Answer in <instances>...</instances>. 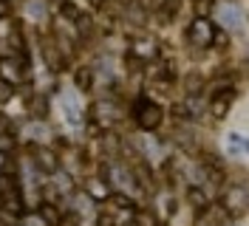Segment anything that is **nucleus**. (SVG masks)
<instances>
[{
  "label": "nucleus",
  "mask_w": 249,
  "mask_h": 226,
  "mask_svg": "<svg viewBox=\"0 0 249 226\" xmlns=\"http://www.w3.org/2000/svg\"><path fill=\"white\" fill-rule=\"evenodd\" d=\"M161 119H164L161 105L153 102V99H147V96H139V102H136V124H139L142 130H147V133L156 130L161 124Z\"/></svg>",
  "instance_id": "obj_1"
},
{
  "label": "nucleus",
  "mask_w": 249,
  "mask_h": 226,
  "mask_svg": "<svg viewBox=\"0 0 249 226\" xmlns=\"http://www.w3.org/2000/svg\"><path fill=\"white\" fill-rule=\"evenodd\" d=\"M187 40L193 45H198V48L213 45V40H215V23H210L207 17H196L190 23V29H187Z\"/></svg>",
  "instance_id": "obj_2"
},
{
  "label": "nucleus",
  "mask_w": 249,
  "mask_h": 226,
  "mask_svg": "<svg viewBox=\"0 0 249 226\" xmlns=\"http://www.w3.org/2000/svg\"><path fill=\"white\" fill-rule=\"evenodd\" d=\"M247 209H249V190H244V187H230L224 192V212L238 218V215H244Z\"/></svg>",
  "instance_id": "obj_3"
},
{
  "label": "nucleus",
  "mask_w": 249,
  "mask_h": 226,
  "mask_svg": "<svg viewBox=\"0 0 249 226\" xmlns=\"http://www.w3.org/2000/svg\"><path fill=\"white\" fill-rule=\"evenodd\" d=\"M34 167L40 173H46V175H54L60 170V158H57V153L48 150V147H34Z\"/></svg>",
  "instance_id": "obj_4"
},
{
  "label": "nucleus",
  "mask_w": 249,
  "mask_h": 226,
  "mask_svg": "<svg viewBox=\"0 0 249 226\" xmlns=\"http://www.w3.org/2000/svg\"><path fill=\"white\" fill-rule=\"evenodd\" d=\"M0 82L6 85H20L23 82V71H20V62L12 60V57H0Z\"/></svg>",
  "instance_id": "obj_5"
},
{
  "label": "nucleus",
  "mask_w": 249,
  "mask_h": 226,
  "mask_svg": "<svg viewBox=\"0 0 249 226\" xmlns=\"http://www.w3.org/2000/svg\"><path fill=\"white\" fill-rule=\"evenodd\" d=\"M85 190H88V198H91V201H96V204L110 201V195H113V190H110V181H105V178H91Z\"/></svg>",
  "instance_id": "obj_6"
},
{
  "label": "nucleus",
  "mask_w": 249,
  "mask_h": 226,
  "mask_svg": "<svg viewBox=\"0 0 249 226\" xmlns=\"http://www.w3.org/2000/svg\"><path fill=\"white\" fill-rule=\"evenodd\" d=\"M232 90H218L215 96H213V102H210V110H213V116L215 119H221V116H227V110H230V105H232Z\"/></svg>",
  "instance_id": "obj_7"
},
{
  "label": "nucleus",
  "mask_w": 249,
  "mask_h": 226,
  "mask_svg": "<svg viewBox=\"0 0 249 226\" xmlns=\"http://www.w3.org/2000/svg\"><path fill=\"white\" fill-rule=\"evenodd\" d=\"M74 85H77V90H91L93 85V68L91 65H79L77 71H74Z\"/></svg>",
  "instance_id": "obj_8"
},
{
  "label": "nucleus",
  "mask_w": 249,
  "mask_h": 226,
  "mask_svg": "<svg viewBox=\"0 0 249 226\" xmlns=\"http://www.w3.org/2000/svg\"><path fill=\"white\" fill-rule=\"evenodd\" d=\"M108 181L110 184H116V187H122V184H136L133 175H130L122 164H108Z\"/></svg>",
  "instance_id": "obj_9"
},
{
  "label": "nucleus",
  "mask_w": 249,
  "mask_h": 226,
  "mask_svg": "<svg viewBox=\"0 0 249 226\" xmlns=\"http://www.w3.org/2000/svg\"><path fill=\"white\" fill-rule=\"evenodd\" d=\"M110 204H113V209H122V212H133L136 209V201L127 195V192H122V190H113Z\"/></svg>",
  "instance_id": "obj_10"
},
{
  "label": "nucleus",
  "mask_w": 249,
  "mask_h": 226,
  "mask_svg": "<svg viewBox=\"0 0 249 226\" xmlns=\"http://www.w3.org/2000/svg\"><path fill=\"white\" fill-rule=\"evenodd\" d=\"M218 17H221V23H224V26H230V29H238V26H241V20H244L241 12H238L235 6H221Z\"/></svg>",
  "instance_id": "obj_11"
},
{
  "label": "nucleus",
  "mask_w": 249,
  "mask_h": 226,
  "mask_svg": "<svg viewBox=\"0 0 249 226\" xmlns=\"http://www.w3.org/2000/svg\"><path fill=\"white\" fill-rule=\"evenodd\" d=\"M20 226H51L43 218V212L37 209V212H26V215H20Z\"/></svg>",
  "instance_id": "obj_12"
},
{
  "label": "nucleus",
  "mask_w": 249,
  "mask_h": 226,
  "mask_svg": "<svg viewBox=\"0 0 249 226\" xmlns=\"http://www.w3.org/2000/svg\"><path fill=\"white\" fill-rule=\"evenodd\" d=\"M60 15H62V20H68V23H77L79 17H82L79 15V9L71 3V0H62L60 3Z\"/></svg>",
  "instance_id": "obj_13"
},
{
  "label": "nucleus",
  "mask_w": 249,
  "mask_h": 226,
  "mask_svg": "<svg viewBox=\"0 0 249 226\" xmlns=\"http://www.w3.org/2000/svg\"><path fill=\"white\" fill-rule=\"evenodd\" d=\"M40 212H43V218H46L51 226H60V221H62V215H60V209L54 207V204H46L43 201V207H40Z\"/></svg>",
  "instance_id": "obj_14"
},
{
  "label": "nucleus",
  "mask_w": 249,
  "mask_h": 226,
  "mask_svg": "<svg viewBox=\"0 0 249 226\" xmlns=\"http://www.w3.org/2000/svg\"><path fill=\"white\" fill-rule=\"evenodd\" d=\"M187 201H190L193 207H198V209L210 204V201H207V195H204V192L198 190V187H190V190H187Z\"/></svg>",
  "instance_id": "obj_15"
},
{
  "label": "nucleus",
  "mask_w": 249,
  "mask_h": 226,
  "mask_svg": "<svg viewBox=\"0 0 249 226\" xmlns=\"http://www.w3.org/2000/svg\"><path fill=\"white\" fill-rule=\"evenodd\" d=\"M133 54L147 60V57H153V54H156V48H153V43H150V40H142V43H133Z\"/></svg>",
  "instance_id": "obj_16"
},
{
  "label": "nucleus",
  "mask_w": 249,
  "mask_h": 226,
  "mask_svg": "<svg viewBox=\"0 0 249 226\" xmlns=\"http://www.w3.org/2000/svg\"><path fill=\"white\" fill-rule=\"evenodd\" d=\"M15 147H17L15 136H12V133H6V130H0V153H12Z\"/></svg>",
  "instance_id": "obj_17"
},
{
  "label": "nucleus",
  "mask_w": 249,
  "mask_h": 226,
  "mask_svg": "<svg viewBox=\"0 0 249 226\" xmlns=\"http://www.w3.org/2000/svg\"><path fill=\"white\" fill-rule=\"evenodd\" d=\"M230 150L238 153V150H249V141L241 139V133H230Z\"/></svg>",
  "instance_id": "obj_18"
},
{
  "label": "nucleus",
  "mask_w": 249,
  "mask_h": 226,
  "mask_svg": "<svg viewBox=\"0 0 249 226\" xmlns=\"http://www.w3.org/2000/svg\"><path fill=\"white\" fill-rule=\"evenodd\" d=\"M193 6H196V17H207L210 12H213V0H193Z\"/></svg>",
  "instance_id": "obj_19"
},
{
  "label": "nucleus",
  "mask_w": 249,
  "mask_h": 226,
  "mask_svg": "<svg viewBox=\"0 0 249 226\" xmlns=\"http://www.w3.org/2000/svg\"><path fill=\"white\" fill-rule=\"evenodd\" d=\"M136 226H159V221L150 212H136Z\"/></svg>",
  "instance_id": "obj_20"
},
{
  "label": "nucleus",
  "mask_w": 249,
  "mask_h": 226,
  "mask_svg": "<svg viewBox=\"0 0 249 226\" xmlns=\"http://www.w3.org/2000/svg\"><path fill=\"white\" fill-rule=\"evenodd\" d=\"M9 99H12V85L0 82V105H3V102H9Z\"/></svg>",
  "instance_id": "obj_21"
},
{
  "label": "nucleus",
  "mask_w": 249,
  "mask_h": 226,
  "mask_svg": "<svg viewBox=\"0 0 249 226\" xmlns=\"http://www.w3.org/2000/svg\"><path fill=\"white\" fill-rule=\"evenodd\" d=\"M9 15H12V3H9V0H0V20L9 17Z\"/></svg>",
  "instance_id": "obj_22"
},
{
  "label": "nucleus",
  "mask_w": 249,
  "mask_h": 226,
  "mask_svg": "<svg viewBox=\"0 0 249 226\" xmlns=\"http://www.w3.org/2000/svg\"><path fill=\"white\" fill-rule=\"evenodd\" d=\"M9 153H0V173H6V170H9Z\"/></svg>",
  "instance_id": "obj_23"
},
{
  "label": "nucleus",
  "mask_w": 249,
  "mask_h": 226,
  "mask_svg": "<svg viewBox=\"0 0 249 226\" xmlns=\"http://www.w3.org/2000/svg\"><path fill=\"white\" fill-rule=\"evenodd\" d=\"M96 226H116V224H110L108 218H99V224H96Z\"/></svg>",
  "instance_id": "obj_24"
},
{
  "label": "nucleus",
  "mask_w": 249,
  "mask_h": 226,
  "mask_svg": "<svg viewBox=\"0 0 249 226\" xmlns=\"http://www.w3.org/2000/svg\"><path fill=\"white\" fill-rule=\"evenodd\" d=\"M102 3H105V0H91V6H102Z\"/></svg>",
  "instance_id": "obj_25"
}]
</instances>
